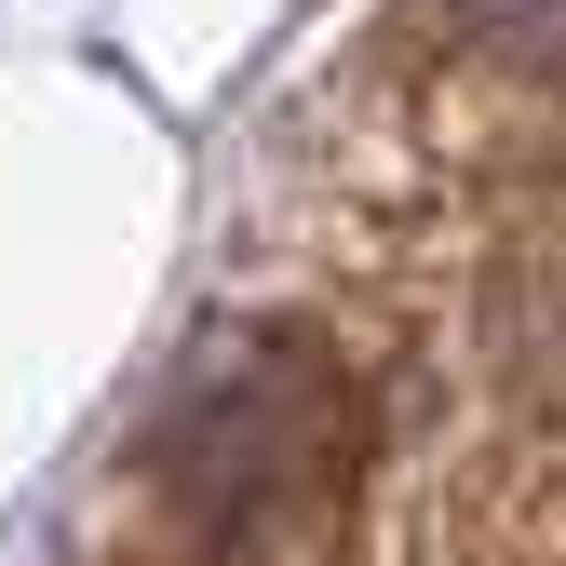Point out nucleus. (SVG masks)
<instances>
[{
  "instance_id": "2",
  "label": "nucleus",
  "mask_w": 566,
  "mask_h": 566,
  "mask_svg": "<svg viewBox=\"0 0 566 566\" xmlns=\"http://www.w3.org/2000/svg\"><path fill=\"white\" fill-rule=\"evenodd\" d=\"M446 28H459L472 54H500V67L566 82V0H446Z\"/></svg>"
},
{
  "instance_id": "1",
  "label": "nucleus",
  "mask_w": 566,
  "mask_h": 566,
  "mask_svg": "<svg viewBox=\"0 0 566 566\" xmlns=\"http://www.w3.org/2000/svg\"><path fill=\"white\" fill-rule=\"evenodd\" d=\"M337 472H350V391L297 337H230L217 365L163 405V432H149V485L189 513V539L324 526Z\"/></svg>"
}]
</instances>
